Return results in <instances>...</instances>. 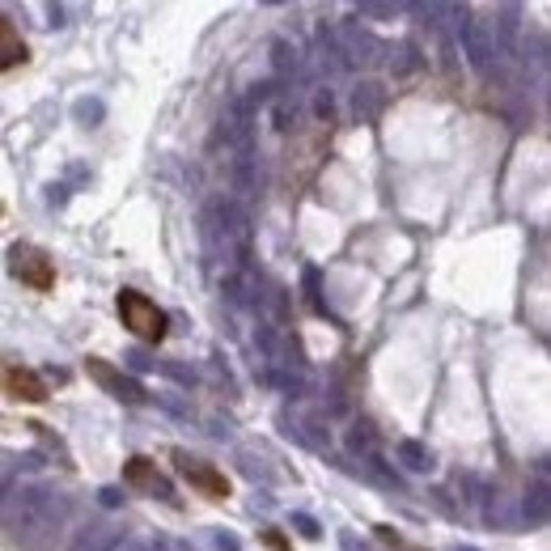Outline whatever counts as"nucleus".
I'll return each instance as SVG.
<instances>
[{"label": "nucleus", "mask_w": 551, "mask_h": 551, "mask_svg": "<svg viewBox=\"0 0 551 551\" xmlns=\"http://www.w3.org/2000/svg\"><path fill=\"white\" fill-rule=\"evenodd\" d=\"M200 234H204V251L212 263H221L225 272L246 268V255H251V217L242 212L238 200H212L200 217Z\"/></svg>", "instance_id": "1"}, {"label": "nucleus", "mask_w": 551, "mask_h": 551, "mask_svg": "<svg viewBox=\"0 0 551 551\" xmlns=\"http://www.w3.org/2000/svg\"><path fill=\"white\" fill-rule=\"evenodd\" d=\"M68 518V496L51 488H22L13 496V535L22 543H43L51 539V530H60Z\"/></svg>", "instance_id": "2"}, {"label": "nucleus", "mask_w": 551, "mask_h": 551, "mask_svg": "<svg viewBox=\"0 0 551 551\" xmlns=\"http://www.w3.org/2000/svg\"><path fill=\"white\" fill-rule=\"evenodd\" d=\"M119 323L128 327L136 340H145V344H157V340H166V310L157 306L153 297H145L140 289H123L119 293Z\"/></svg>", "instance_id": "3"}, {"label": "nucleus", "mask_w": 551, "mask_h": 551, "mask_svg": "<svg viewBox=\"0 0 551 551\" xmlns=\"http://www.w3.org/2000/svg\"><path fill=\"white\" fill-rule=\"evenodd\" d=\"M458 43H462V56H467V64L475 68V73H488L492 60L501 56L488 22H479V17L467 13V9H458Z\"/></svg>", "instance_id": "4"}, {"label": "nucleus", "mask_w": 551, "mask_h": 551, "mask_svg": "<svg viewBox=\"0 0 551 551\" xmlns=\"http://www.w3.org/2000/svg\"><path fill=\"white\" fill-rule=\"evenodd\" d=\"M9 276L22 280V284H30V289L47 293L51 284H56V263H51V255L39 251V246L13 242V246H9Z\"/></svg>", "instance_id": "5"}, {"label": "nucleus", "mask_w": 551, "mask_h": 551, "mask_svg": "<svg viewBox=\"0 0 551 551\" xmlns=\"http://www.w3.org/2000/svg\"><path fill=\"white\" fill-rule=\"evenodd\" d=\"M85 373H90V378H94L111 399H119V403H145V386H140L128 369H119V365L102 361V357H90V361H85Z\"/></svg>", "instance_id": "6"}, {"label": "nucleus", "mask_w": 551, "mask_h": 551, "mask_svg": "<svg viewBox=\"0 0 551 551\" xmlns=\"http://www.w3.org/2000/svg\"><path fill=\"white\" fill-rule=\"evenodd\" d=\"M123 484L153 496V501H166V505H179V496H174V484L157 471V462L149 458H128V467H123Z\"/></svg>", "instance_id": "7"}, {"label": "nucleus", "mask_w": 551, "mask_h": 551, "mask_svg": "<svg viewBox=\"0 0 551 551\" xmlns=\"http://www.w3.org/2000/svg\"><path fill=\"white\" fill-rule=\"evenodd\" d=\"M174 462H179V471L187 475V484L200 488L208 501H225V496H229V479H225L217 467H208V462L191 458L187 450H174Z\"/></svg>", "instance_id": "8"}, {"label": "nucleus", "mask_w": 551, "mask_h": 551, "mask_svg": "<svg viewBox=\"0 0 551 551\" xmlns=\"http://www.w3.org/2000/svg\"><path fill=\"white\" fill-rule=\"evenodd\" d=\"M255 348L268 357L272 365H280V369H293V365H301V352L293 348V340L289 335H280L276 327H259L255 331Z\"/></svg>", "instance_id": "9"}, {"label": "nucleus", "mask_w": 551, "mask_h": 551, "mask_svg": "<svg viewBox=\"0 0 551 551\" xmlns=\"http://www.w3.org/2000/svg\"><path fill=\"white\" fill-rule=\"evenodd\" d=\"M386 111V85L382 81H361L352 90V119L357 123H378Z\"/></svg>", "instance_id": "10"}, {"label": "nucleus", "mask_w": 551, "mask_h": 551, "mask_svg": "<svg viewBox=\"0 0 551 551\" xmlns=\"http://www.w3.org/2000/svg\"><path fill=\"white\" fill-rule=\"evenodd\" d=\"M0 386H9V395L13 399H26V403H43L47 399V390H43V378L39 373H30V369H0Z\"/></svg>", "instance_id": "11"}, {"label": "nucleus", "mask_w": 551, "mask_h": 551, "mask_svg": "<svg viewBox=\"0 0 551 551\" xmlns=\"http://www.w3.org/2000/svg\"><path fill=\"white\" fill-rule=\"evenodd\" d=\"M119 543V530L111 522H94L73 535V543H68V551H115Z\"/></svg>", "instance_id": "12"}, {"label": "nucleus", "mask_w": 551, "mask_h": 551, "mask_svg": "<svg viewBox=\"0 0 551 551\" xmlns=\"http://www.w3.org/2000/svg\"><path fill=\"white\" fill-rule=\"evenodd\" d=\"M314 51H318V64H323L327 73H344V68H352V64H348V56H344V47H340V34L318 30V43H314Z\"/></svg>", "instance_id": "13"}, {"label": "nucleus", "mask_w": 551, "mask_h": 551, "mask_svg": "<svg viewBox=\"0 0 551 551\" xmlns=\"http://www.w3.org/2000/svg\"><path fill=\"white\" fill-rule=\"evenodd\" d=\"M310 429H314L310 420H297V416H289V412L280 416V433L289 437V441H297V446H306V450H327L331 437H318V433H310Z\"/></svg>", "instance_id": "14"}, {"label": "nucleus", "mask_w": 551, "mask_h": 551, "mask_svg": "<svg viewBox=\"0 0 551 551\" xmlns=\"http://www.w3.org/2000/svg\"><path fill=\"white\" fill-rule=\"evenodd\" d=\"M26 60V43H22V34L13 30L9 17H0V73L13 64H22Z\"/></svg>", "instance_id": "15"}, {"label": "nucleus", "mask_w": 551, "mask_h": 551, "mask_svg": "<svg viewBox=\"0 0 551 551\" xmlns=\"http://www.w3.org/2000/svg\"><path fill=\"white\" fill-rule=\"evenodd\" d=\"M399 462H403L407 471H416V475H429V471L437 467L433 450L424 446V441H412V437H407V441H399Z\"/></svg>", "instance_id": "16"}, {"label": "nucleus", "mask_w": 551, "mask_h": 551, "mask_svg": "<svg viewBox=\"0 0 551 551\" xmlns=\"http://www.w3.org/2000/svg\"><path fill=\"white\" fill-rule=\"evenodd\" d=\"M522 522H530V526L547 522V484H543V479L522 496Z\"/></svg>", "instance_id": "17"}, {"label": "nucleus", "mask_w": 551, "mask_h": 551, "mask_svg": "<svg viewBox=\"0 0 551 551\" xmlns=\"http://www.w3.org/2000/svg\"><path fill=\"white\" fill-rule=\"evenodd\" d=\"M484 522L496 526V530H513L518 526V513H513V505L505 501V496H492V501L484 505Z\"/></svg>", "instance_id": "18"}, {"label": "nucleus", "mask_w": 551, "mask_h": 551, "mask_svg": "<svg viewBox=\"0 0 551 551\" xmlns=\"http://www.w3.org/2000/svg\"><path fill=\"white\" fill-rule=\"evenodd\" d=\"M73 119L81 123V128H98V123L106 119V102H102V98H90V94L77 98V102H73Z\"/></svg>", "instance_id": "19"}, {"label": "nucleus", "mask_w": 551, "mask_h": 551, "mask_svg": "<svg viewBox=\"0 0 551 551\" xmlns=\"http://www.w3.org/2000/svg\"><path fill=\"white\" fill-rule=\"evenodd\" d=\"M238 467H242L246 479H263V484H272V479H276V471L268 467V458H259L255 450H238Z\"/></svg>", "instance_id": "20"}, {"label": "nucleus", "mask_w": 551, "mask_h": 551, "mask_svg": "<svg viewBox=\"0 0 551 551\" xmlns=\"http://www.w3.org/2000/svg\"><path fill=\"white\" fill-rule=\"evenodd\" d=\"M272 64H276V73L280 77H297L301 73V60H297V51L284 43V39H276L272 43Z\"/></svg>", "instance_id": "21"}, {"label": "nucleus", "mask_w": 551, "mask_h": 551, "mask_svg": "<svg viewBox=\"0 0 551 551\" xmlns=\"http://www.w3.org/2000/svg\"><path fill=\"white\" fill-rule=\"evenodd\" d=\"M518 17H522L518 5H501V22H496V26H501V43H496L501 51H509L513 39H518Z\"/></svg>", "instance_id": "22"}, {"label": "nucleus", "mask_w": 551, "mask_h": 551, "mask_svg": "<svg viewBox=\"0 0 551 551\" xmlns=\"http://www.w3.org/2000/svg\"><path fill=\"white\" fill-rule=\"evenodd\" d=\"M123 365H128V373L136 378V373H149V369H157V357H149L145 348H128V352H123Z\"/></svg>", "instance_id": "23"}, {"label": "nucleus", "mask_w": 551, "mask_h": 551, "mask_svg": "<svg viewBox=\"0 0 551 551\" xmlns=\"http://www.w3.org/2000/svg\"><path fill=\"white\" fill-rule=\"evenodd\" d=\"M395 56H399V60H395V73H399V77H407V73H416V68H420V56H416L412 43H399Z\"/></svg>", "instance_id": "24"}, {"label": "nucleus", "mask_w": 551, "mask_h": 551, "mask_svg": "<svg viewBox=\"0 0 551 551\" xmlns=\"http://www.w3.org/2000/svg\"><path fill=\"white\" fill-rule=\"evenodd\" d=\"M348 450H352V454H361V450L369 454V450H373V433L365 429V424H357V429L348 433Z\"/></svg>", "instance_id": "25"}, {"label": "nucleus", "mask_w": 551, "mask_h": 551, "mask_svg": "<svg viewBox=\"0 0 551 551\" xmlns=\"http://www.w3.org/2000/svg\"><path fill=\"white\" fill-rule=\"evenodd\" d=\"M157 369H162L166 378H174V382H183V386H195V373H191L187 365H174V361H157Z\"/></svg>", "instance_id": "26"}, {"label": "nucleus", "mask_w": 551, "mask_h": 551, "mask_svg": "<svg viewBox=\"0 0 551 551\" xmlns=\"http://www.w3.org/2000/svg\"><path fill=\"white\" fill-rule=\"evenodd\" d=\"M357 13H361V17H395L399 5H378V0H361Z\"/></svg>", "instance_id": "27"}, {"label": "nucleus", "mask_w": 551, "mask_h": 551, "mask_svg": "<svg viewBox=\"0 0 551 551\" xmlns=\"http://www.w3.org/2000/svg\"><path fill=\"white\" fill-rule=\"evenodd\" d=\"M293 526H297L306 539H318V535H323V526H318V522L310 518V513H293Z\"/></svg>", "instance_id": "28"}, {"label": "nucleus", "mask_w": 551, "mask_h": 551, "mask_svg": "<svg viewBox=\"0 0 551 551\" xmlns=\"http://www.w3.org/2000/svg\"><path fill=\"white\" fill-rule=\"evenodd\" d=\"M331 111H335L331 90H318V94H314V115H318V119H331Z\"/></svg>", "instance_id": "29"}, {"label": "nucleus", "mask_w": 551, "mask_h": 551, "mask_svg": "<svg viewBox=\"0 0 551 551\" xmlns=\"http://www.w3.org/2000/svg\"><path fill=\"white\" fill-rule=\"evenodd\" d=\"M47 204H51V208H64V204H68V187H64V183H51V187H47Z\"/></svg>", "instance_id": "30"}, {"label": "nucleus", "mask_w": 551, "mask_h": 551, "mask_svg": "<svg viewBox=\"0 0 551 551\" xmlns=\"http://www.w3.org/2000/svg\"><path fill=\"white\" fill-rule=\"evenodd\" d=\"M340 547H344V551H373L365 539H357V535H352V530H340Z\"/></svg>", "instance_id": "31"}, {"label": "nucleus", "mask_w": 551, "mask_h": 551, "mask_svg": "<svg viewBox=\"0 0 551 551\" xmlns=\"http://www.w3.org/2000/svg\"><path fill=\"white\" fill-rule=\"evenodd\" d=\"M306 289H310V301H314V310H318V314H327L323 297H318V272H306Z\"/></svg>", "instance_id": "32"}, {"label": "nucleus", "mask_w": 551, "mask_h": 551, "mask_svg": "<svg viewBox=\"0 0 551 551\" xmlns=\"http://www.w3.org/2000/svg\"><path fill=\"white\" fill-rule=\"evenodd\" d=\"M212 543H217V551H242V543L229 535V530H217V539H212Z\"/></svg>", "instance_id": "33"}, {"label": "nucleus", "mask_w": 551, "mask_h": 551, "mask_svg": "<svg viewBox=\"0 0 551 551\" xmlns=\"http://www.w3.org/2000/svg\"><path fill=\"white\" fill-rule=\"evenodd\" d=\"M98 501H102L106 509H119V501H123V492H119V488H102V492H98Z\"/></svg>", "instance_id": "34"}, {"label": "nucleus", "mask_w": 551, "mask_h": 551, "mask_svg": "<svg viewBox=\"0 0 551 551\" xmlns=\"http://www.w3.org/2000/svg\"><path fill=\"white\" fill-rule=\"evenodd\" d=\"M47 17H51L47 26H56V30H60V26H68V22H64V17H68V9H64V5H47Z\"/></svg>", "instance_id": "35"}, {"label": "nucleus", "mask_w": 551, "mask_h": 551, "mask_svg": "<svg viewBox=\"0 0 551 551\" xmlns=\"http://www.w3.org/2000/svg\"><path fill=\"white\" fill-rule=\"evenodd\" d=\"M123 551H162V543H145V539H128Z\"/></svg>", "instance_id": "36"}, {"label": "nucleus", "mask_w": 551, "mask_h": 551, "mask_svg": "<svg viewBox=\"0 0 551 551\" xmlns=\"http://www.w3.org/2000/svg\"><path fill=\"white\" fill-rule=\"evenodd\" d=\"M454 551H479V547H454Z\"/></svg>", "instance_id": "37"}]
</instances>
